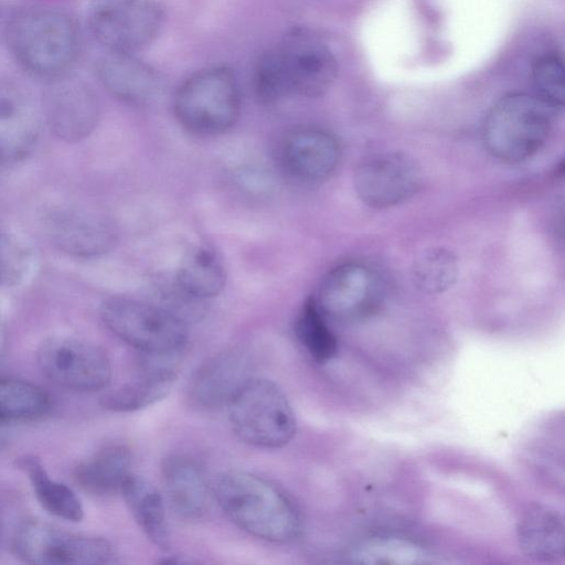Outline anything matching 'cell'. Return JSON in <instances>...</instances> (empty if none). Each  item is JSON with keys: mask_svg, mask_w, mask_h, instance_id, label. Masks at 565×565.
I'll use <instances>...</instances> for the list:
<instances>
[{"mask_svg": "<svg viewBox=\"0 0 565 565\" xmlns=\"http://www.w3.org/2000/svg\"><path fill=\"white\" fill-rule=\"evenodd\" d=\"M458 271V262L451 250L445 247H431L415 259L412 279L422 292L437 295L455 285Z\"/></svg>", "mask_w": 565, "mask_h": 565, "instance_id": "28", "label": "cell"}, {"mask_svg": "<svg viewBox=\"0 0 565 565\" xmlns=\"http://www.w3.org/2000/svg\"><path fill=\"white\" fill-rule=\"evenodd\" d=\"M241 108L238 86L225 66L201 70L186 78L173 97V111L192 134L215 136L236 122Z\"/></svg>", "mask_w": 565, "mask_h": 565, "instance_id": "5", "label": "cell"}, {"mask_svg": "<svg viewBox=\"0 0 565 565\" xmlns=\"http://www.w3.org/2000/svg\"><path fill=\"white\" fill-rule=\"evenodd\" d=\"M52 408L49 394L20 379L0 376V424L39 420Z\"/></svg>", "mask_w": 565, "mask_h": 565, "instance_id": "26", "label": "cell"}, {"mask_svg": "<svg viewBox=\"0 0 565 565\" xmlns=\"http://www.w3.org/2000/svg\"><path fill=\"white\" fill-rule=\"evenodd\" d=\"M175 377L173 367L151 363L146 365L137 379L106 393L100 399V405L114 413H130L146 408L167 396Z\"/></svg>", "mask_w": 565, "mask_h": 565, "instance_id": "20", "label": "cell"}, {"mask_svg": "<svg viewBox=\"0 0 565 565\" xmlns=\"http://www.w3.org/2000/svg\"><path fill=\"white\" fill-rule=\"evenodd\" d=\"M18 465L28 476L38 502L47 513L71 522L83 519L84 509L77 494L68 486L52 479L40 459L24 456Z\"/></svg>", "mask_w": 565, "mask_h": 565, "instance_id": "25", "label": "cell"}, {"mask_svg": "<svg viewBox=\"0 0 565 565\" xmlns=\"http://www.w3.org/2000/svg\"><path fill=\"white\" fill-rule=\"evenodd\" d=\"M254 87L258 99L267 105L289 96L275 49L263 54L258 61Z\"/></svg>", "mask_w": 565, "mask_h": 565, "instance_id": "30", "label": "cell"}, {"mask_svg": "<svg viewBox=\"0 0 565 565\" xmlns=\"http://www.w3.org/2000/svg\"><path fill=\"white\" fill-rule=\"evenodd\" d=\"M104 324L119 339L149 356L178 353L188 340L184 320L168 308L125 297L100 307Z\"/></svg>", "mask_w": 565, "mask_h": 565, "instance_id": "6", "label": "cell"}, {"mask_svg": "<svg viewBox=\"0 0 565 565\" xmlns=\"http://www.w3.org/2000/svg\"><path fill=\"white\" fill-rule=\"evenodd\" d=\"M103 86L116 98L130 105H145L160 90L161 78L135 54L107 52L96 65Z\"/></svg>", "mask_w": 565, "mask_h": 565, "instance_id": "17", "label": "cell"}, {"mask_svg": "<svg viewBox=\"0 0 565 565\" xmlns=\"http://www.w3.org/2000/svg\"><path fill=\"white\" fill-rule=\"evenodd\" d=\"M341 151L329 132L303 127L291 130L284 138L280 159L290 175L302 181H320L337 169Z\"/></svg>", "mask_w": 565, "mask_h": 565, "instance_id": "16", "label": "cell"}, {"mask_svg": "<svg viewBox=\"0 0 565 565\" xmlns=\"http://www.w3.org/2000/svg\"><path fill=\"white\" fill-rule=\"evenodd\" d=\"M7 347V332L2 320L0 319V360Z\"/></svg>", "mask_w": 565, "mask_h": 565, "instance_id": "32", "label": "cell"}, {"mask_svg": "<svg viewBox=\"0 0 565 565\" xmlns=\"http://www.w3.org/2000/svg\"><path fill=\"white\" fill-rule=\"evenodd\" d=\"M120 492L140 530L154 545L167 551L170 536L160 492L148 480L132 473Z\"/></svg>", "mask_w": 565, "mask_h": 565, "instance_id": "23", "label": "cell"}, {"mask_svg": "<svg viewBox=\"0 0 565 565\" xmlns=\"http://www.w3.org/2000/svg\"><path fill=\"white\" fill-rule=\"evenodd\" d=\"M532 77L540 99L553 109L564 105L565 76L562 58L556 55L542 56L533 66Z\"/></svg>", "mask_w": 565, "mask_h": 565, "instance_id": "29", "label": "cell"}, {"mask_svg": "<svg viewBox=\"0 0 565 565\" xmlns=\"http://www.w3.org/2000/svg\"><path fill=\"white\" fill-rule=\"evenodd\" d=\"M296 334L317 363H327L338 354V339L327 323V317L318 307L315 297L308 298L302 305L296 320Z\"/></svg>", "mask_w": 565, "mask_h": 565, "instance_id": "27", "label": "cell"}, {"mask_svg": "<svg viewBox=\"0 0 565 565\" xmlns=\"http://www.w3.org/2000/svg\"><path fill=\"white\" fill-rule=\"evenodd\" d=\"M384 295L383 282L374 270L359 263H345L326 275L315 300L327 318L349 322L379 311Z\"/></svg>", "mask_w": 565, "mask_h": 565, "instance_id": "10", "label": "cell"}, {"mask_svg": "<svg viewBox=\"0 0 565 565\" xmlns=\"http://www.w3.org/2000/svg\"><path fill=\"white\" fill-rule=\"evenodd\" d=\"M6 41L22 68L46 81L70 73L82 44L75 20L45 6H28L13 12L6 24Z\"/></svg>", "mask_w": 565, "mask_h": 565, "instance_id": "1", "label": "cell"}, {"mask_svg": "<svg viewBox=\"0 0 565 565\" xmlns=\"http://www.w3.org/2000/svg\"><path fill=\"white\" fill-rule=\"evenodd\" d=\"M241 361L232 355H221L205 362L192 376L186 387V398L199 409H210L227 403L242 377Z\"/></svg>", "mask_w": 565, "mask_h": 565, "instance_id": "21", "label": "cell"}, {"mask_svg": "<svg viewBox=\"0 0 565 565\" xmlns=\"http://www.w3.org/2000/svg\"><path fill=\"white\" fill-rule=\"evenodd\" d=\"M212 490L225 514L247 533L270 542H289L299 536L298 511L265 479L246 471H224L215 478Z\"/></svg>", "mask_w": 565, "mask_h": 565, "instance_id": "2", "label": "cell"}, {"mask_svg": "<svg viewBox=\"0 0 565 565\" xmlns=\"http://www.w3.org/2000/svg\"><path fill=\"white\" fill-rule=\"evenodd\" d=\"M225 269L217 254L199 246L189 252L177 270V285L183 295L194 300L215 297L225 284Z\"/></svg>", "mask_w": 565, "mask_h": 565, "instance_id": "24", "label": "cell"}, {"mask_svg": "<svg viewBox=\"0 0 565 565\" xmlns=\"http://www.w3.org/2000/svg\"><path fill=\"white\" fill-rule=\"evenodd\" d=\"M40 111L30 93L18 83L0 78V161L26 158L40 135Z\"/></svg>", "mask_w": 565, "mask_h": 565, "instance_id": "15", "label": "cell"}, {"mask_svg": "<svg viewBox=\"0 0 565 565\" xmlns=\"http://www.w3.org/2000/svg\"><path fill=\"white\" fill-rule=\"evenodd\" d=\"M553 108L536 95L513 93L500 98L487 115L483 140L488 151L505 162L535 154L552 128Z\"/></svg>", "mask_w": 565, "mask_h": 565, "instance_id": "4", "label": "cell"}, {"mask_svg": "<svg viewBox=\"0 0 565 565\" xmlns=\"http://www.w3.org/2000/svg\"><path fill=\"white\" fill-rule=\"evenodd\" d=\"M29 249L14 236L0 231V286H14L28 274Z\"/></svg>", "mask_w": 565, "mask_h": 565, "instance_id": "31", "label": "cell"}, {"mask_svg": "<svg viewBox=\"0 0 565 565\" xmlns=\"http://www.w3.org/2000/svg\"><path fill=\"white\" fill-rule=\"evenodd\" d=\"M275 51L289 96H321L335 79L338 66L331 49L308 30H290Z\"/></svg>", "mask_w": 565, "mask_h": 565, "instance_id": "11", "label": "cell"}, {"mask_svg": "<svg viewBox=\"0 0 565 565\" xmlns=\"http://www.w3.org/2000/svg\"><path fill=\"white\" fill-rule=\"evenodd\" d=\"M41 371L60 386L79 391H98L111 379V363L99 347L72 335L45 339L36 351Z\"/></svg>", "mask_w": 565, "mask_h": 565, "instance_id": "9", "label": "cell"}, {"mask_svg": "<svg viewBox=\"0 0 565 565\" xmlns=\"http://www.w3.org/2000/svg\"><path fill=\"white\" fill-rule=\"evenodd\" d=\"M231 425L245 443L266 449L289 444L297 430V420L285 393L271 381L245 379L227 403Z\"/></svg>", "mask_w": 565, "mask_h": 565, "instance_id": "3", "label": "cell"}, {"mask_svg": "<svg viewBox=\"0 0 565 565\" xmlns=\"http://www.w3.org/2000/svg\"><path fill=\"white\" fill-rule=\"evenodd\" d=\"M353 183L363 203L386 209L412 198L420 186L422 174L408 154L386 151L363 159L355 169Z\"/></svg>", "mask_w": 565, "mask_h": 565, "instance_id": "12", "label": "cell"}, {"mask_svg": "<svg viewBox=\"0 0 565 565\" xmlns=\"http://www.w3.org/2000/svg\"><path fill=\"white\" fill-rule=\"evenodd\" d=\"M47 234L64 253L77 257H95L109 252L117 232L106 215L85 207H61L46 218Z\"/></svg>", "mask_w": 565, "mask_h": 565, "instance_id": "14", "label": "cell"}, {"mask_svg": "<svg viewBox=\"0 0 565 565\" xmlns=\"http://www.w3.org/2000/svg\"><path fill=\"white\" fill-rule=\"evenodd\" d=\"M163 23L154 0H97L88 13L94 39L110 53L136 54L152 43Z\"/></svg>", "mask_w": 565, "mask_h": 565, "instance_id": "7", "label": "cell"}, {"mask_svg": "<svg viewBox=\"0 0 565 565\" xmlns=\"http://www.w3.org/2000/svg\"><path fill=\"white\" fill-rule=\"evenodd\" d=\"M42 109L50 129L67 142L88 137L99 118V104L94 90L70 73L47 81Z\"/></svg>", "mask_w": 565, "mask_h": 565, "instance_id": "13", "label": "cell"}, {"mask_svg": "<svg viewBox=\"0 0 565 565\" xmlns=\"http://www.w3.org/2000/svg\"><path fill=\"white\" fill-rule=\"evenodd\" d=\"M131 454L122 444L107 445L75 470V480L86 492L109 495L121 490L131 475Z\"/></svg>", "mask_w": 565, "mask_h": 565, "instance_id": "22", "label": "cell"}, {"mask_svg": "<svg viewBox=\"0 0 565 565\" xmlns=\"http://www.w3.org/2000/svg\"><path fill=\"white\" fill-rule=\"evenodd\" d=\"M162 482L170 508L182 520L198 521L207 509V489L199 466L188 457L171 455L162 463Z\"/></svg>", "mask_w": 565, "mask_h": 565, "instance_id": "18", "label": "cell"}, {"mask_svg": "<svg viewBox=\"0 0 565 565\" xmlns=\"http://www.w3.org/2000/svg\"><path fill=\"white\" fill-rule=\"evenodd\" d=\"M518 541L522 552L540 562H558L564 558V519L548 507L527 511L518 524Z\"/></svg>", "mask_w": 565, "mask_h": 565, "instance_id": "19", "label": "cell"}, {"mask_svg": "<svg viewBox=\"0 0 565 565\" xmlns=\"http://www.w3.org/2000/svg\"><path fill=\"white\" fill-rule=\"evenodd\" d=\"M13 548L20 559L34 565H99L114 556L103 537L71 533L39 520L20 524Z\"/></svg>", "mask_w": 565, "mask_h": 565, "instance_id": "8", "label": "cell"}]
</instances>
